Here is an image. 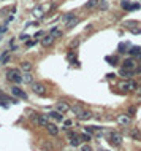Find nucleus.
Segmentation results:
<instances>
[{"instance_id":"6e6552de","label":"nucleus","mask_w":141,"mask_h":151,"mask_svg":"<svg viewBox=\"0 0 141 151\" xmlns=\"http://www.w3.org/2000/svg\"><path fill=\"white\" fill-rule=\"evenodd\" d=\"M54 40H56V38H54V37L49 33V35H45V37L41 38V40H40V43H41L43 48H48V46H51V45L54 43Z\"/></svg>"},{"instance_id":"f257e3e1","label":"nucleus","mask_w":141,"mask_h":151,"mask_svg":"<svg viewBox=\"0 0 141 151\" xmlns=\"http://www.w3.org/2000/svg\"><path fill=\"white\" fill-rule=\"evenodd\" d=\"M5 76L10 83H14V84H19L22 83V73L18 70V68H8L5 72Z\"/></svg>"},{"instance_id":"6ab92c4d","label":"nucleus","mask_w":141,"mask_h":151,"mask_svg":"<svg viewBox=\"0 0 141 151\" xmlns=\"http://www.w3.org/2000/svg\"><path fill=\"white\" fill-rule=\"evenodd\" d=\"M79 140H81V137H79V135H75V134H73L72 137H70V145H72V146H75V148H76V146H79Z\"/></svg>"},{"instance_id":"39448f33","label":"nucleus","mask_w":141,"mask_h":151,"mask_svg":"<svg viewBox=\"0 0 141 151\" xmlns=\"http://www.w3.org/2000/svg\"><path fill=\"white\" fill-rule=\"evenodd\" d=\"M11 94H13L14 97H18V99H24V100H27L26 91H24V89H21L19 86H11Z\"/></svg>"},{"instance_id":"cd10ccee","label":"nucleus","mask_w":141,"mask_h":151,"mask_svg":"<svg viewBox=\"0 0 141 151\" xmlns=\"http://www.w3.org/2000/svg\"><path fill=\"white\" fill-rule=\"evenodd\" d=\"M40 37H45V32H41V30H40V32H37V33L33 35V38H35V40H38Z\"/></svg>"},{"instance_id":"f8f14e48","label":"nucleus","mask_w":141,"mask_h":151,"mask_svg":"<svg viewBox=\"0 0 141 151\" xmlns=\"http://www.w3.org/2000/svg\"><path fill=\"white\" fill-rule=\"evenodd\" d=\"M122 67H124V68H130V70H135V68H136V64H135V61H133V59L128 57V59H124V61H122Z\"/></svg>"},{"instance_id":"b1692460","label":"nucleus","mask_w":141,"mask_h":151,"mask_svg":"<svg viewBox=\"0 0 141 151\" xmlns=\"http://www.w3.org/2000/svg\"><path fill=\"white\" fill-rule=\"evenodd\" d=\"M72 18H75V11H68V13L65 14L64 18H62V21H65V22H68Z\"/></svg>"},{"instance_id":"aec40b11","label":"nucleus","mask_w":141,"mask_h":151,"mask_svg":"<svg viewBox=\"0 0 141 151\" xmlns=\"http://www.w3.org/2000/svg\"><path fill=\"white\" fill-rule=\"evenodd\" d=\"M97 5H98V0H89V2L84 5V8L86 10H92V8H95Z\"/></svg>"},{"instance_id":"4468645a","label":"nucleus","mask_w":141,"mask_h":151,"mask_svg":"<svg viewBox=\"0 0 141 151\" xmlns=\"http://www.w3.org/2000/svg\"><path fill=\"white\" fill-rule=\"evenodd\" d=\"M48 116L51 119H56V121H64V113H60V111H49Z\"/></svg>"},{"instance_id":"f03ea898","label":"nucleus","mask_w":141,"mask_h":151,"mask_svg":"<svg viewBox=\"0 0 141 151\" xmlns=\"http://www.w3.org/2000/svg\"><path fill=\"white\" fill-rule=\"evenodd\" d=\"M32 91H33V94L40 95V97H46L48 95V88H46L45 83H33Z\"/></svg>"},{"instance_id":"2eb2a0df","label":"nucleus","mask_w":141,"mask_h":151,"mask_svg":"<svg viewBox=\"0 0 141 151\" xmlns=\"http://www.w3.org/2000/svg\"><path fill=\"white\" fill-rule=\"evenodd\" d=\"M79 22H81V18H79V16H75V18H72L68 22H67L65 27H67V29H73V27H76Z\"/></svg>"},{"instance_id":"2f4dec72","label":"nucleus","mask_w":141,"mask_h":151,"mask_svg":"<svg viewBox=\"0 0 141 151\" xmlns=\"http://www.w3.org/2000/svg\"><path fill=\"white\" fill-rule=\"evenodd\" d=\"M78 45H79V40H73V41H72V46H73V48H76Z\"/></svg>"},{"instance_id":"f3484780","label":"nucleus","mask_w":141,"mask_h":151,"mask_svg":"<svg viewBox=\"0 0 141 151\" xmlns=\"http://www.w3.org/2000/svg\"><path fill=\"white\" fill-rule=\"evenodd\" d=\"M135 73V70H130V68H120V72H119V75L122 76V78H130V76Z\"/></svg>"},{"instance_id":"5701e85b","label":"nucleus","mask_w":141,"mask_h":151,"mask_svg":"<svg viewBox=\"0 0 141 151\" xmlns=\"http://www.w3.org/2000/svg\"><path fill=\"white\" fill-rule=\"evenodd\" d=\"M79 137H81V140H84L86 143H89V142H91V140H92V135H91V134H87V132H84V134H81V135H79Z\"/></svg>"},{"instance_id":"4be33fe9","label":"nucleus","mask_w":141,"mask_h":151,"mask_svg":"<svg viewBox=\"0 0 141 151\" xmlns=\"http://www.w3.org/2000/svg\"><path fill=\"white\" fill-rule=\"evenodd\" d=\"M132 54V56H135V57H138V59L141 61V48H132L130 51H128Z\"/></svg>"},{"instance_id":"a211bd4d","label":"nucleus","mask_w":141,"mask_h":151,"mask_svg":"<svg viewBox=\"0 0 141 151\" xmlns=\"http://www.w3.org/2000/svg\"><path fill=\"white\" fill-rule=\"evenodd\" d=\"M49 33L52 35L54 38H60V37H64V32H62L60 29H57V27H52V29L49 30Z\"/></svg>"},{"instance_id":"423d86ee","label":"nucleus","mask_w":141,"mask_h":151,"mask_svg":"<svg viewBox=\"0 0 141 151\" xmlns=\"http://www.w3.org/2000/svg\"><path fill=\"white\" fill-rule=\"evenodd\" d=\"M35 123H37V126H40V127H46L49 124V116L48 115H38L37 118H35Z\"/></svg>"},{"instance_id":"dca6fc26","label":"nucleus","mask_w":141,"mask_h":151,"mask_svg":"<svg viewBox=\"0 0 141 151\" xmlns=\"http://www.w3.org/2000/svg\"><path fill=\"white\" fill-rule=\"evenodd\" d=\"M32 68H33V65L30 61H22L21 62V70L22 72H32Z\"/></svg>"},{"instance_id":"9b49d317","label":"nucleus","mask_w":141,"mask_h":151,"mask_svg":"<svg viewBox=\"0 0 141 151\" xmlns=\"http://www.w3.org/2000/svg\"><path fill=\"white\" fill-rule=\"evenodd\" d=\"M45 129H46V132H48L49 135H52V137H57V135H59V127L56 124H52V123H49Z\"/></svg>"},{"instance_id":"473e14b6","label":"nucleus","mask_w":141,"mask_h":151,"mask_svg":"<svg viewBox=\"0 0 141 151\" xmlns=\"http://www.w3.org/2000/svg\"><path fill=\"white\" fill-rule=\"evenodd\" d=\"M136 95H138V99H141V86L136 89Z\"/></svg>"},{"instance_id":"a878e982","label":"nucleus","mask_w":141,"mask_h":151,"mask_svg":"<svg viewBox=\"0 0 141 151\" xmlns=\"http://www.w3.org/2000/svg\"><path fill=\"white\" fill-rule=\"evenodd\" d=\"M29 35H27V33H21V35H19V40H21V41H27V40H29Z\"/></svg>"},{"instance_id":"bb28decb","label":"nucleus","mask_w":141,"mask_h":151,"mask_svg":"<svg viewBox=\"0 0 141 151\" xmlns=\"http://www.w3.org/2000/svg\"><path fill=\"white\" fill-rule=\"evenodd\" d=\"M132 137H133V138H141L140 130H132Z\"/></svg>"},{"instance_id":"c85d7f7f","label":"nucleus","mask_w":141,"mask_h":151,"mask_svg":"<svg viewBox=\"0 0 141 151\" xmlns=\"http://www.w3.org/2000/svg\"><path fill=\"white\" fill-rule=\"evenodd\" d=\"M81 151H92V148L89 145H84V146H81Z\"/></svg>"},{"instance_id":"1a4fd4ad","label":"nucleus","mask_w":141,"mask_h":151,"mask_svg":"<svg viewBox=\"0 0 141 151\" xmlns=\"http://www.w3.org/2000/svg\"><path fill=\"white\" fill-rule=\"evenodd\" d=\"M22 83H26V84H33L35 83V76L32 75V72L22 73Z\"/></svg>"},{"instance_id":"7c9ffc66","label":"nucleus","mask_w":141,"mask_h":151,"mask_svg":"<svg viewBox=\"0 0 141 151\" xmlns=\"http://www.w3.org/2000/svg\"><path fill=\"white\" fill-rule=\"evenodd\" d=\"M72 124H73V123L70 121V119H67V121H65V124H64V126H65L64 129H67V127H70V126H72Z\"/></svg>"},{"instance_id":"72a5a7b5","label":"nucleus","mask_w":141,"mask_h":151,"mask_svg":"<svg viewBox=\"0 0 141 151\" xmlns=\"http://www.w3.org/2000/svg\"><path fill=\"white\" fill-rule=\"evenodd\" d=\"M135 72H136V73H140V75H141V64H138V67L135 68Z\"/></svg>"},{"instance_id":"393cba45","label":"nucleus","mask_w":141,"mask_h":151,"mask_svg":"<svg viewBox=\"0 0 141 151\" xmlns=\"http://www.w3.org/2000/svg\"><path fill=\"white\" fill-rule=\"evenodd\" d=\"M135 113H136V108H135V107H130V108L127 110V115H128V116H135Z\"/></svg>"},{"instance_id":"7ed1b4c3","label":"nucleus","mask_w":141,"mask_h":151,"mask_svg":"<svg viewBox=\"0 0 141 151\" xmlns=\"http://www.w3.org/2000/svg\"><path fill=\"white\" fill-rule=\"evenodd\" d=\"M108 142L111 143L113 146H120V145H122V134L116 132V130L109 132L108 134Z\"/></svg>"},{"instance_id":"9d476101","label":"nucleus","mask_w":141,"mask_h":151,"mask_svg":"<svg viewBox=\"0 0 141 151\" xmlns=\"http://www.w3.org/2000/svg\"><path fill=\"white\" fill-rule=\"evenodd\" d=\"M70 107L67 102H64V100H60V102H57V105H56V110L57 111H60V113H67V111H70Z\"/></svg>"},{"instance_id":"c756f323","label":"nucleus","mask_w":141,"mask_h":151,"mask_svg":"<svg viewBox=\"0 0 141 151\" xmlns=\"http://www.w3.org/2000/svg\"><path fill=\"white\" fill-rule=\"evenodd\" d=\"M6 30H8V27H6V26H2V27H0V35H2V33H5Z\"/></svg>"},{"instance_id":"ddd939ff","label":"nucleus","mask_w":141,"mask_h":151,"mask_svg":"<svg viewBox=\"0 0 141 151\" xmlns=\"http://www.w3.org/2000/svg\"><path fill=\"white\" fill-rule=\"evenodd\" d=\"M76 118L79 119V121H89V119L92 118V113H91V111H89V110H83V111H81L79 115L76 116Z\"/></svg>"},{"instance_id":"0eeeda50","label":"nucleus","mask_w":141,"mask_h":151,"mask_svg":"<svg viewBox=\"0 0 141 151\" xmlns=\"http://www.w3.org/2000/svg\"><path fill=\"white\" fill-rule=\"evenodd\" d=\"M132 116H128L127 113H125V115H117V124H119V126H128V124H130V123H132Z\"/></svg>"},{"instance_id":"20e7f679","label":"nucleus","mask_w":141,"mask_h":151,"mask_svg":"<svg viewBox=\"0 0 141 151\" xmlns=\"http://www.w3.org/2000/svg\"><path fill=\"white\" fill-rule=\"evenodd\" d=\"M120 89H122V91H125V92H132V91H136V89H138V86H136L135 81L128 80V81H124V83L120 84Z\"/></svg>"},{"instance_id":"412c9836","label":"nucleus","mask_w":141,"mask_h":151,"mask_svg":"<svg viewBox=\"0 0 141 151\" xmlns=\"http://www.w3.org/2000/svg\"><path fill=\"white\" fill-rule=\"evenodd\" d=\"M83 110H84V108L81 107V105H73L72 108H70V111H72L73 115H76V116L79 115V113H81V111H83Z\"/></svg>"}]
</instances>
